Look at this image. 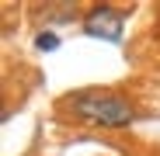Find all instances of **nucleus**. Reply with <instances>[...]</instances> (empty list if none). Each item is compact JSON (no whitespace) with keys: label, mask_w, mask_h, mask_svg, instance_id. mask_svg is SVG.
Returning <instances> with one entry per match:
<instances>
[{"label":"nucleus","mask_w":160,"mask_h":156,"mask_svg":"<svg viewBox=\"0 0 160 156\" xmlns=\"http://www.w3.org/2000/svg\"><path fill=\"white\" fill-rule=\"evenodd\" d=\"M66 108L77 118L104 125V128H122L132 121V104L112 90H80V94L66 97Z\"/></svg>","instance_id":"1"},{"label":"nucleus","mask_w":160,"mask_h":156,"mask_svg":"<svg viewBox=\"0 0 160 156\" xmlns=\"http://www.w3.org/2000/svg\"><path fill=\"white\" fill-rule=\"evenodd\" d=\"M125 11H115V7H98L91 17H87V35L94 38H108V42H118L122 38V24H125Z\"/></svg>","instance_id":"2"},{"label":"nucleus","mask_w":160,"mask_h":156,"mask_svg":"<svg viewBox=\"0 0 160 156\" xmlns=\"http://www.w3.org/2000/svg\"><path fill=\"white\" fill-rule=\"evenodd\" d=\"M35 45H38V49H56V45H59V38L52 35V31H42V35L35 38Z\"/></svg>","instance_id":"3"}]
</instances>
